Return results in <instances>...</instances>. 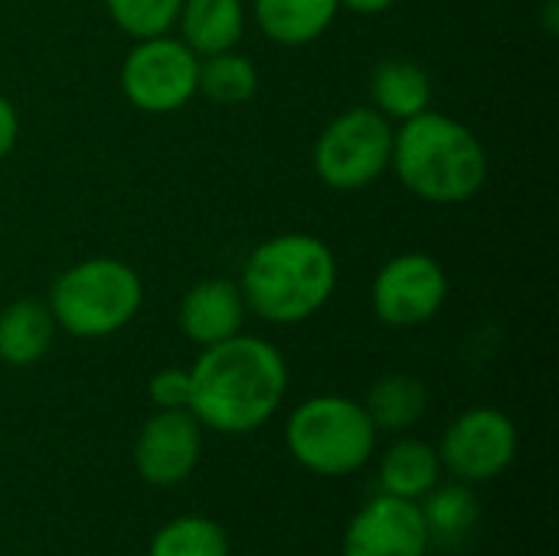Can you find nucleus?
I'll list each match as a JSON object with an SVG mask.
<instances>
[{
	"mask_svg": "<svg viewBox=\"0 0 559 556\" xmlns=\"http://www.w3.org/2000/svg\"><path fill=\"white\" fill-rule=\"evenodd\" d=\"M288 397L285 354L259 338L236 334L203 347L190 367V413L219 436H249L272 423Z\"/></svg>",
	"mask_w": 559,
	"mask_h": 556,
	"instance_id": "obj_1",
	"label": "nucleus"
},
{
	"mask_svg": "<svg viewBox=\"0 0 559 556\" xmlns=\"http://www.w3.org/2000/svg\"><path fill=\"white\" fill-rule=\"evenodd\" d=\"M337 256L311 233H278L262 239L239 275L249 315L292 328L314 318L337 292Z\"/></svg>",
	"mask_w": 559,
	"mask_h": 556,
	"instance_id": "obj_2",
	"label": "nucleus"
},
{
	"mask_svg": "<svg viewBox=\"0 0 559 556\" xmlns=\"http://www.w3.org/2000/svg\"><path fill=\"white\" fill-rule=\"evenodd\" d=\"M390 170L413 197L436 206H455L485 190L491 161L468 125L429 108L396 125Z\"/></svg>",
	"mask_w": 559,
	"mask_h": 556,
	"instance_id": "obj_3",
	"label": "nucleus"
},
{
	"mask_svg": "<svg viewBox=\"0 0 559 556\" xmlns=\"http://www.w3.org/2000/svg\"><path fill=\"white\" fill-rule=\"evenodd\" d=\"M285 449L298 469L318 478H347L364 472L380 449V433L360 400L344 393H314L285 419Z\"/></svg>",
	"mask_w": 559,
	"mask_h": 556,
	"instance_id": "obj_4",
	"label": "nucleus"
},
{
	"mask_svg": "<svg viewBox=\"0 0 559 556\" xmlns=\"http://www.w3.org/2000/svg\"><path fill=\"white\" fill-rule=\"evenodd\" d=\"M46 305L62 334L79 341H102L124 331L141 315L144 282L124 259L92 256L56 275Z\"/></svg>",
	"mask_w": 559,
	"mask_h": 556,
	"instance_id": "obj_5",
	"label": "nucleus"
},
{
	"mask_svg": "<svg viewBox=\"0 0 559 556\" xmlns=\"http://www.w3.org/2000/svg\"><path fill=\"white\" fill-rule=\"evenodd\" d=\"M396 125L373 105L341 111L324 125L311 147V167L318 180L337 193L373 187L393 161Z\"/></svg>",
	"mask_w": 559,
	"mask_h": 556,
	"instance_id": "obj_6",
	"label": "nucleus"
},
{
	"mask_svg": "<svg viewBox=\"0 0 559 556\" xmlns=\"http://www.w3.org/2000/svg\"><path fill=\"white\" fill-rule=\"evenodd\" d=\"M121 92L144 115H170L200 95V56L177 36L134 39L121 62Z\"/></svg>",
	"mask_w": 559,
	"mask_h": 556,
	"instance_id": "obj_7",
	"label": "nucleus"
},
{
	"mask_svg": "<svg viewBox=\"0 0 559 556\" xmlns=\"http://www.w3.org/2000/svg\"><path fill=\"white\" fill-rule=\"evenodd\" d=\"M436 449L449 478L465 485H485L501 478L514 465L521 452V433L504 410L472 406L445 426Z\"/></svg>",
	"mask_w": 559,
	"mask_h": 556,
	"instance_id": "obj_8",
	"label": "nucleus"
},
{
	"mask_svg": "<svg viewBox=\"0 0 559 556\" xmlns=\"http://www.w3.org/2000/svg\"><path fill=\"white\" fill-rule=\"evenodd\" d=\"M449 301V272L429 252H400L380 265L370 305L380 324L413 331L439 318Z\"/></svg>",
	"mask_w": 559,
	"mask_h": 556,
	"instance_id": "obj_9",
	"label": "nucleus"
},
{
	"mask_svg": "<svg viewBox=\"0 0 559 556\" xmlns=\"http://www.w3.org/2000/svg\"><path fill=\"white\" fill-rule=\"evenodd\" d=\"M203 426L190 410H154L134 436V472L151 488L183 485L203 456Z\"/></svg>",
	"mask_w": 559,
	"mask_h": 556,
	"instance_id": "obj_10",
	"label": "nucleus"
},
{
	"mask_svg": "<svg viewBox=\"0 0 559 556\" xmlns=\"http://www.w3.org/2000/svg\"><path fill=\"white\" fill-rule=\"evenodd\" d=\"M432 537L416 501L373 495L350 518L341 556H429Z\"/></svg>",
	"mask_w": 559,
	"mask_h": 556,
	"instance_id": "obj_11",
	"label": "nucleus"
},
{
	"mask_svg": "<svg viewBox=\"0 0 559 556\" xmlns=\"http://www.w3.org/2000/svg\"><path fill=\"white\" fill-rule=\"evenodd\" d=\"M246 318H249V308L239 292V282L233 279H203L190 285L177 308L180 334L200 351L242 334Z\"/></svg>",
	"mask_w": 559,
	"mask_h": 556,
	"instance_id": "obj_12",
	"label": "nucleus"
},
{
	"mask_svg": "<svg viewBox=\"0 0 559 556\" xmlns=\"http://www.w3.org/2000/svg\"><path fill=\"white\" fill-rule=\"evenodd\" d=\"M445 478L439 449L416 436H396L377 459V485L380 495H393L403 501H423Z\"/></svg>",
	"mask_w": 559,
	"mask_h": 556,
	"instance_id": "obj_13",
	"label": "nucleus"
},
{
	"mask_svg": "<svg viewBox=\"0 0 559 556\" xmlns=\"http://www.w3.org/2000/svg\"><path fill=\"white\" fill-rule=\"evenodd\" d=\"M249 26L246 0H183L177 13V36L203 59L239 49Z\"/></svg>",
	"mask_w": 559,
	"mask_h": 556,
	"instance_id": "obj_14",
	"label": "nucleus"
},
{
	"mask_svg": "<svg viewBox=\"0 0 559 556\" xmlns=\"http://www.w3.org/2000/svg\"><path fill=\"white\" fill-rule=\"evenodd\" d=\"M341 13V0H252V20L275 46L298 49L321 39Z\"/></svg>",
	"mask_w": 559,
	"mask_h": 556,
	"instance_id": "obj_15",
	"label": "nucleus"
},
{
	"mask_svg": "<svg viewBox=\"0 0 559 556\" xmlns=\"http://www.w3.org/2000/svg\"><path fill=\"white\" fill-rule=\"evenodd\" d=\"M370 105L393 125H403L432 108V79L416 59L390 56L370 72Z\"/></svg>",
	"mask_w": 559,
	"mask_h": 556,
	"instance_id": "obj_16",
	"label": "nucleus"
},
{
	"mask_svg": "<svg viewBox=\"0 0 559 556\" xmlns=\"http://www.w3.org/2000/svg\"><path fill=\"white\" fill-rule=\"evenodd\" d=\"M56 321L46 301L20 298L0 308V364L23 370L36 367L56 344Z\"/></svg>",
	"mask_w": 559,
	"mask_h": 556,
	"instance_id": "obj_17",
	"label": "nucleus"
},
{
	"mask_svg": "<svg viewBox=\"0 0 559 556\" xmlns=\"http://www.w3.org/2000/svg\"><path fill=\"white\" fill-rule=\"evenodd\" d=\"M364 410L373 419L377 433L403 436L416 429L429 413V387L413 374H386L370 387Z\"/></svg>",
	"mask_w": 559,
	"mask_h": 556,
	"instance_id": "obj_18",
	"label": "nucleus"
},
{
	"mask_svg": "<svg viewBox=\"0 0 559 556\" xmlns=\"http://www.w3.org/2000/svg\"><path fill=\"white\" fill-rule=\"evenodd\" d=\"M423 521L429 528L432 547H455L472 537V531L481 521V501L475 495V485L465 482H439L423 501H419Z\"/></svg>",
	"mask_w": 559,
	"mask_h": 556,
	"instance_id": "obj_19",
	"label": "nucleus"
},
{
	"mask_svg": "<svg viewBox=\"0 0 559 556\" xmlns=\"http://www.w3.org/2000/svg\"><path fill=\"white\" fill-rule=\"evenodd\" d=\"M147 556H229V534L206 514H177L151 534Z\"/></svg>",
	"mask_w": 559,
	"mask_h": 556,
	"instance_id": "obj_20",
	"label": "nucleus"
},
{
	"mask_svg": "<svg viewBox=\"0 0 559 556\" xmlns=\"http://www.w3.org/2000/svg\"><path fill=\"white\" fill-rule=\"evenodd\" d=\"M255 92H259V69L239 49H226L200 59V95L210 98L213 105L223 108L246 105L252 102Z\"/></svg>",
	"mask_w": 559,
	"mask_h": 556,
	"instance_id": "obj_21",
	"label": "nucleus"
},
{
	"mask_svg": "<svg viewBox=\"0 0 559 556\" xmlns=\"http://www.w3.org/2000/svg\"><path fill=\"white\" fill-rule=\"evenodd\" d=\"M180 7L183 0H105L111 23L131 39L174 33Z\"/></svg>",
	"mask_w": 559,
	"mask_h": 556,
	"instance_id": "obj_22",
	"label": "nucleus"
},
{
	"mask_svg": "<svg viewBox=\"0 0 559 556\" xmlns=\"http://www.w3.org/2000/svg\"><path fill=\"white\" fill-rule=\"evenodd\" d=\"M147 397L154 410H187L190 406V367H164L151 377Z\"/></svg>",
	"mask_w": 559,
	"mask_h": 556,
	"instance_id": "obj_23",
	"label": "nucleus"
},
{
	"mask_svg": "<svg viewBox=\"0 0 559 556\" xmlns=\"http://www.w3.org/2000/svg\"><path fill=\"white\" fill-rule=\"evenodd\" d=\"M20 141V115H16V105L0 95V161H7L13 154Z\"/></svg>",
	"mask_w": 559,
	"mask_h": 556,
	"instance_id": "obj_24",
	"label": "nucleus"
},
{
	"mask_svg": "<svg viewBox=\"0 0 559 556\" xmlns=\"http://www.w3.org/2000/svg\"><path fill=\"white\" fill-rule=\"evenodd\" d=\"M400 0H341V10L360 13V16H380L386 10H393Z\"/></svg>",
	"mask_w": 559,
	"mask_h": 556,
	"instance_id": "obj_25",
	"label": "nucleus"
}]
</instances>
